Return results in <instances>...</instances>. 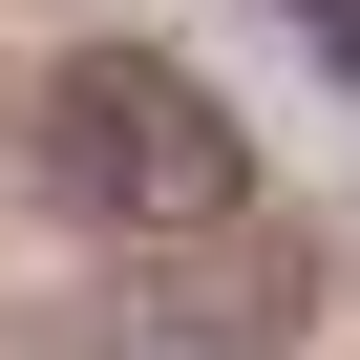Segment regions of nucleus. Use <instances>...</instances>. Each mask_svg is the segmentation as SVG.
Returning a JSON list of instances; mask_svg holds the SVG:
<instances>
[{"label": "nucleus", "mask_w": 360, "mask_h": 360, "mask_svg": "<svg viewBox=\"0 0 360 360\" xmlns=\"http://www.w3.org/2000/svg\"><path fill=\"white\" fill-rule=\"evenodd\" d=\"M43 191L106 212V233H212V212L255 191V148H233V106H212L191 64L64 43V64H43Z\"/></svg>", "instance_id": "f257e3e1"}]
</instances>
